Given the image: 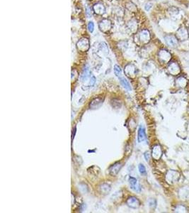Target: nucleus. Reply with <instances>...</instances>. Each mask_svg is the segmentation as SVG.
I'll return each mask as SVG.
<instances>
[{"instance_id":"8","label":"nucleus","mask_w":189,"mask_h":213,"mask_svg":"<svg viewBox=\"0 0 189 213\" xmlns=\"http://www.w3.org/2000/svg\"><path fill=\"white\" fill-rule=\"evenodd\" d=\"M178 195L181 200H189V187H182L178 191Z\"/></svg>"},{"instance_id":"2","label":"nucleus","mask_w":189,"mask_h":213,"mask_svg":"<svg viewBox=\"0 0 189 213\" xmlns=\"http://www.w3.org/2000/svg\"><path fill=\"white\" fill-rule=\"evenodd\" d=\"M77 47L80 51L85 52L89 49V41L87 39H82L77 44Z\"/></svg>"},{"instance_id":"25","label":"nucleus","mask_w":189,"mask_h":213,"mask_svg":"<svg viewBox=\"0 0 189 213\" xmlns=\"http://www.w3.org/2000/svg\"><path fill=\"white\" fill-rule=\"evenodd\" d=\"M149 207H152V208H154L156 207V200H153V199H151L149 201Z\"/></svg>"},{"instance_id":"16","label":"nucleus","mask_w":189,"mask_h":213,"mask_svg":"<svg viewBox=\"0 0 189 213\" xmlns=\"http://www.w3.org/2000/svg\"><path fill=\"white\" fill-rule=\"evenodd\" d=\"M169 71L172 75H178L180 73V68L176 63H171L169 66Z\"/></svg>"},{"instance_id":"17","label":"nucleus","mask_w":189,"mask_h":213,"mask_svg":"<svg viewBox=\"0 0 189 213\" xmlns=\"http://www.w3.org/2000/svg\"><path fill=\"white\" fill-rule=\"evenodd\" d=\"M110 190H111V185L108 184V183H104V184L101 185L100 187H99V191H100L101 194H104V195L109 193Z\"/></svg>"},{"instance_id":"6","label":"nucleus","mask_w":189,"mask_h":213,"mask_svg":"<svg viewBox=\"0 0 189 213\" xmlns=\"http://www.w3.org/2000/svg\"><path fill=\"white\" fill-rule=\"evenodd\" d=\"M129 184H130V188L133 190L134 191L140 192L141 187L136 178H133V177H130L129 178Z\"/></svg>"},{"instance_id":"29","label":"nucleus","mask_w":189,"mask_h":213,"mask_svg":"<svg viewBox=\"0 0 189 213\" xmlns=\"http://www.w3.org/2000/svg\"><path fill=\"white\" fill-rule=\"evenodd\" d=\"M152 4H151V3H147V4H146V6H145V9L148 11L149 9L152 7Z\"/></svg>"},{"instance_id":"13","label":"nucleus","mask_w":189,"mask_h":213,"mask_svg":"<svg viewBox=\"0 0 189 213\" xmlns=\"http://www.w3.org/2000/svg\"><path fill=\"white\" fill-rule=\"evenodd\" d=\"M146 133H145V129L142 126H140L138 129V134H137V140H138V142H144V141L146 140Z\"/></svg>"},{"instance_id":"7","label":"nucleus","mask_w":189,"mask_h":213,"mask_svg":"<svg viewBox=\"0 0 189 213\" xmlns=\"http://www.w3.org/2000/svg\"><path fill=\"white\" fill-rule=\"evenodd\" d=\"M122 166H123V165H122L121 163L117 162L116 164H113L112 166H110L109 169L110 175H111L112 176H116V175L118 173V172L120 171V170L121 169Z\"/></svg>"},{"instance_id":"21","label":"nucleus","mask_w":189,"mask_h":213,"mask_svg":"<svg viewBox=\"0 0 189 213\" xmlns=\"http://www.w3.org/2000/svg\"><path fill=\"white\" fill-rule=\"evenodd\" d=\"M186 83H187V81L185 80V79L183 78H178V80H177V81H176L177 85H178V86H179V87H185V85H186Z\"/></svg>"},{"instance_id":"18","label":"nucleus","mask_w":189,"mask_h":213,"mask_svg":"<svg viewBox=\"0 0 189 213\" xmlns=\"http://www.w3.org/2000/svg\"><path fill=\"white\" fill-rule=\"evenodd\" d=\"M125 73H126V75H128V76L131 77L132 75H135V68L133 66V65L129 64L126 67H125Z\"/></svg>"},{"instance_id":"9","label":"nucleus","mask_w":189,"mask_h":213,"mask_svg":"<svg viewBox=\"0 0 189 213\" xmlns=\"http://www.w3.org/2000/svg\"><path fill=\"white\" fill-rule=\"evenodd\" d=\"M159 60L161 61H162L163 63H167L170 61L171 59V56L170 54V53L168 52L167 51H165V50H162L159 53Z\"/></svg>"},{"instance_id":"14","label":"nucleus","mask_w":189,"mask_h":213,"mask_svg":"<svg viewBox=\"0 0 189 213\" xmlns=\"http://www.w3.org/2000/svg\"><path fill=\"white\" fill-rule=\"evenodd\" d=\"M94 12L99 15H102L105 13V11H106V9H105V6L104 4H101V3H97V4H94Z\"/></svg>"},{"instance_id":"23","label":"nucleus","mask_w":189,"mask_h":213,"mask_svg":"<svg viewBox=\"0 0 189 213\" xmlns=\"http://www.w3.org/2000/svg\"><path fill=\"white\" fill-rule=\"evenodd\" d=\"M114 73H115V74H116V75L117 77H118V78L121 77V68H120L118 66H117V65H116V66H114Z\"/></svg>"},{"instance_id":"22","label":"nucleus","mask_w":189,"mask_h":213,"mask_svg":"<svg viewBox=\"0 0 189 213\" xmlns=\"http://www.w3.org/2000/svg\"><path fill=\"white\" fill-rule=\"evenodd\" d=\"M186 210L187 209L185 208V207L181 205L176 206V209H175V212H187Z\"/></svg>"},{"instance_id":"27","label":"nucleus","mask_w":189,"mask_h":213,"mask_svg":"<svg viewBox=\"0 0 189 213\" xmlns=\"http://www.w3.org/2000/svg\"><path fill=\"white\" fill-rule=\"evenodd\" d=\"M95 82H96L95 77L92 76V78H91V80H90V82H89V85H90V86H94V84H95Z\"/></svg>"},{"instance_id":"3","label":"nucleus","mask_w":189,"mask_h":213,"mask_svg":"<svg viewBox=\"0 0 189 213\" xmlns=\"http://www.w3.org/2000/svg\"><path fill=\"white\" fill-rule=\"evenodd\" d=\"M188 32L184 27H181L177 31L176 38L180 41H185L188 39Z\"/></svg>"},{"instance_id":"20","label":"nucleus","mask_w":189,"mask_h":213,"mask_svg":"<svg viewBox=\"0 0 189 213\" xmlns=\"http://www.w3.org/2000/svg\"><path fill=\"white\" fill-rule=\"evenodd\" d=\"M89 67L88 66H86L84 68L83 72H82V75H81V79L82 80H86L88 78L89 76Z\"/></svg>"},{"instance_id":"28","label":"nucleus","mask_w":189,"mask_h":213,"mask_svg":"<svg viewBox=\"0 0 189 213\" xmlns=\"http://www.w3.org/2000/svg\"><path fill=\"white\" fill-rule=\"evenodd\" d=\"M145 160L147 161H149V159H150V154H149V152H147L145 153Z\"/></svg>"},{"instance_id":"11","label":"nucleus","mask_w":189,"mask_h":213,"mask_svg":"<svg viewBox=\"0 0 189 213\" xmlns=\"http://www.w3.org/2000/svg\"><path fill=\"white\" fill-rule=\"evenodd\" d=\"M139 40H140L141 42L143 43V44H146L149 41L150 39V35H149V33L148 31L147 30H143L139 34Z\"/></svg>"},{"instance_id":"26","label":"nucleus","mask_w":189,"mask_h":213,"mask_svg":"<svg viewBox=\"0 0 189 213\" xmlns=\"http://www.w3.org/2000/svg\"><path fill=\"white\" fill-rule=\"evenodd\" d=\"M88 29L90 32H93L94 31V24L92 21L89 22L88 24Z\"/></svg>"},{"instance_id":"15","label":"nucleus","mask_w":189,"mask_h":213,"mask_svg":"<svg viewBox=\"0 0 189 213\" xmlns=\"http://www.w3.org/2000/svg\"><path fill=\"white\" fill-rule=\"evenodd\" d=\"M103 104V99L101 98H96L91 102L89 106L91 109H97V108L100 107Z\"/></svg>"},{"instance_id":"19","label":"nucleus","mask_w":189,"mask_h":213,"mask_svg":"<svg viewBox=\"0 0 189 213\" xmlns=\"http://www.w3.org/2000/svg\"><path fill=\"white\" fill-rule=\"evenodd\" d=\"M119 79H120V82H121V85H123V87H125V88L126 89V90H128V91L131 90V87H130V83H129L126 79L123 78V77H120Z\"/></svg>"},{"instance_id":"4","label":"nucleus","mask_w":189,"mask_h":213,"mask_svg":"<svg viewBox=\"0 0 189 213\" xmlns=\"http://www.w3.org/2000/svg\"><path fill=\"white\" fill-rule=\"evenodd\" d=\"M126 204L128 205V207H131V208L133 209H136L138 208L140 205V202L137 197H134V196H131V197H129L128 198V200H126Z\"/></svg>"},{"instance_id":"12","label":"nucleus","mask_w":189,"mask_h":213,"mask_svg":"<svg viewBox=\"0 0 189 213\" xmlns=\"http://www.w3.org/2000/svg\"><path fill=\"white\" fill-rule=\"evenodd\" d=\"M152 157L155 160L160 159L162 155V151H161V147L159 145L154 146V148L152 149Z\"/></svg>"},{"instance_id":"10","label":"nucleus","mask_w":189,"mask_h":213,"mask_svg":"<svg viewBox=\"0 0 189 213\" xmlns=\"http://www.w3.org/2000/svg\"><path fill=\"white\" fill-rule=\"evenodd\" d=\"M99 28L102 31H108L111 28V22L108 19H103L99 23Z\"/></svg>"},{"instance_id":"24","label":"nucleus","mask_w":189,"mask_h":213,"mask_svg":"<svg viewBox=\"0 0 189 213\" xmlns=\"http://www.w3.org/2000/svg\"><path fill=\"white\" fill-rule=\"evenodd\" d=\"M138 170L142 175H145L146 173V168L143 164H140L138 166Z\"/></svg>"},{"instance_id":"5","label":"nucleus","mask_w":189,"mask_h":213,"mask_svg":"<svg viewBox=\"0 0 189 213\" xmlns=\"http://www.w3.org/2000/svg\"><path fill=\"white\" fill-rule=\"evenodd\" d=\"M165 42L170 47L175 48L178 45V39L172 35H167L164 37Z\"/></svg>"},{"instance_id":"1","label":"nucleus","mask_w":189,"mask_h":213,"mask_svg":"<svg viewBox=\"0 0 189 213\" xmlns=\"http://www.w3.org/2000/svg\"><path fill=\"white\" fill-rule=\"evenodd\" d=\"M180 178L179 173L175 171H169L166 175V180L168 183H174L178 180Z\"/></svg>"}]
</instances>
